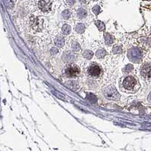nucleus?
Returning <instances> with one entry per match:
<instances>
[{
  "mask_svg": "<svg viewBox=\"0 0 151 151\" xmlns=\"http://www.w3.org/2000/svg\"><path fill=\"white\" fill-rule=\"evenodd\" d=\"M62 73L65 76L68 77V78H75L78 76L80 74V68L77 65L70 63L64 68Z\"/></svg>",
  "mask_w": 151,
  "mask_h": 151,
  "instance_id": "nucleus-1",
  "label": "nucleus"
},
{
  "mask_svg": "<svg viewBox=\"0 0 151 151\" xmlns=\"http://www.w3.org/2000/svg\"><path fill=\"white\" fill-rule=\"evenodd\" d=\"M103 95L106 99L112 100H118L120 97V94L114 86H109L103 91Z\"/></svg>",
  "mask_w": 151,
  "mask_h": 151,
  "instance_id": "nucleus-2",
  "label": "nucleus"
},
{
  "mask_svg": "<svg viewBox=\"0 0 151 151\" xmlns=\"http://www.w3.org/2000/svg\"><path fill=\"white\" fill-rule=\"evenodd\" d=\"M137 84V80L133 76H127L122 82V86L127 91H132Z\"/></svg>",
  "mask_w": 151,
  "mask_h": 151,
  "instance_id": "nucleus-3",
  "label": "nucleus"
},
{
  "mask_svg": "<svg viewBox=\"0 0 151 151\" xmlns=\"http://www.w3.org/2000/svg\"><path fill=\"white\" fill-rule=\"evenodd\" d=\"M87 74L92 78H98L102 74V68L99 65L93 64L91 65L87 68Z\"/></svg>",
  "mask_w": 151,
  "mask_h": 151,
  "instance_id": "nucleus-4",
  "label": "nucleus"
},
{
  "mask_svg": "<svg viewBox=\"0 0 151 151\" xmlns=\"http://www.w3.org/2000/svg\"><path fill=\"white\" fill-rule=\"evenodd\" d=\"M140 73L145 80L151 81V62L144 64L141 68Z\"/></svg>",
  "mask_w": 151,
  "mask_h": 151,
  "instance_id": "nucleus-5",
  "label": "nucleus"
},
{
  "mask_svg": "<svg viewBox=\"0 0 151 151\" xmlns=\"http://www.w3.org/2000/svg\"><path fill=\"white\" fill-rule=\"evenodd\" d=\"M62 59H63L64 61H65V62L71 63V62H74V61L75 60L76 58H75V53H73L71 51H68L65 52L63 54V55H62Z\"/></svg>",
  "mask_w": 151,
  "mask_h": 151,
  "instance_id": "nucleus-6",
  "label": "nucleus"
},
{
  "mask_svg": "<svg viewBox=\"0 0 151 151\" xmlns=\"http://www.w3.org/2000/svg\"><path fill=\"white\" fill-rule=\"evenodd\" d=\"M38 6H39L40 9L42 10L44 12H49L51 9V4L46 2L44 0H40L38 3Z\"/></svg>",
  "mask_w": 151,
  "mask_h": 151,
  "instance_id": "nucleus-7",
  "label": "nucleus"
},
{
  "mask_svg": "<svg viewBox=\"0 0 151 151\" xmlns=\"http://www.w3.org/2000/svg\"><path fill=\"white\" fill-rule=\"evenodd\" d=\"M42 24H43V20L40 19V18H37L34 19V23L32 24L33 28L37 31H40L42 28Z\"/></svg>",
  "mask_w": 151,
  "mask_h": 151,
  "instance_id": "nucleus-8",
  "label": "nucleus"
},
{
  "mask_svg": "<svg viewBox=\"0 0 151 151\" xmlns=\"http://www.w3.org/2000/svg\"><path fill=\"white\" fill-rule=\"evenodd\" d=\"M55 43L57 46L62 47L65 45V40L62 37H57L55 40Z\"/></svg>",
  "mask_w": 151,
  "mask_h": 151,
  "instance_id": "nucleus-9",
  "label": "nucleus"
},
{
  "mask_svg": "<svg viewBox=\"0 0 151 151\" xmlns=\"http://www.w3.org/2000/svg\"><path fill=\"white\" fill-rule=\"evenodd\" d=\"M106 55V51L104 49L98 50L96 52V56L97 57L98 59H103V58L105 57Z\"/></svg>",
  "mask_w": 151,
  "mask_h": 151,
  "instance_id": "nucleus-10",
  "label": "nucleus"
},
{
  "mask_svg": "<svg viewBox=\"0 0 151 151\" xmlns=\"http://www.w3.org/2000/svg\"><path fill=\"white\" fill-rule=\"evenodd\" d=\"M113 37L110 34H106L105 35V43L106 45H112L113 43Z\"/></svg>",
  "mask_w": 151,
  "mask_h": 151,
  "instance_id": "nucleus-11",
  "label": "nucleus"
},
{
  "mask_svg": "<svg viewBox=\"0 0 151 151\" xmlns=\"http://www.w3.org/2000/svg\"><path fill=\"white\" fill-rule=\"evenodd\" d=\"M62 31L63 34L68 35V34H69L70 32H71V27L68 24H64L62 28Z\"/></svg>",
  "mask_w": 151,
  "mask_h": 151,
  "instance_id": "nucleus-12",
  "label": "nucleus"
},
{
  "mask_svg": "<svg viewBox=\"0 0 151 151\" xmlns=\"http://www.w3.org/2000/svg\"><path fill=\"white\" fill-rule=\"evenodd\" d=\"M77 13H78V17L80 18H85L86 15H87V12H86L85 9H83V8L79 9L78 10V12H77Z\"/></svg>",
  "mask_w": 151,
  "mask_h": 151,
  "instance_id": "nucleus-13",
  "label": "nucleus"
},
{
  "mask_svg": "<svg viewBox=\"0 0 151 151\" xmlns=\"http://www.w3.org/2000/svg\"><path fill=\"white\" fill-rule=\"evenodd\" d=\"M75 30L79 34H82V33L84 32V30H85V26L83 24H77L76 27H75Z\"/></svg>",
  "mask_w": 151,
  "mask_h": 151,
  "instance_id": "nucleus-14",
  "label": "nucleus"
},
{
  "mask_svg": "<svg viewBox=\"0 0 151 151\" xmlns=\"http://www.w3.org/2000/svg\"><path fill=\"white\" fill-rule=\"evenodd\" d=\"M95 24H96V26L97 27V28L99 29L100 31H104L105 30V24H104V23L100 22V21H96L95 22Z\"/></svg>",
  "mask_w": 151,
  "mask_h": 151,
  "instance_id": "nucleus-15",
  "label": "nucleus"
},
{
  "mask_svg": "<svg viewBox=\"0 0 151 151\" xmlns=\"http://www.w3.org/2000/svg\"><path fill=\"white\" fill-rule=\"evenodd\" d=\"M93 55V52L91 51V50H85L83 52V56L87 59H92Z\"/></svg>",
  "mask_w": 151,
  "mask_h": 151,
  "instance_id": "nucleus-16",
  "label": "nucleus"
},
{
  "mask_svg": "<svg viewBox=\"0 0 151 151\" xmlns=\"http://www.w3.org/2000/svg\"><path fill=\"white\" fill-rule=\"evenodd\" d=\"M122 49L121 46H114L113 49H112V52L114 54H120L122 53Z\"/></svg>",
  "mask_w": 151,
  "mask_h": 151,
  "instance_id": "nucleus-17",
  "label": "nucleus"
},
{
  "mask_svg": "<svg viewBox=\"0 0 151 151\" xmlns=\"http://www.w3.org/2000/svg\"><path fill=\"white\" fill-rule=\"evenodd\" d=\"M70 16H71V12H70L69 10H65V11L62 13V17L64 18V19H68Z\"/></svg>",
  "mask_w": 151,
  "mask_h": 151,
  "instance_id": "nucleus-18",
  "label": "nucleus"
},
{
  "mask_svg": "<svg viewBox=\"0 0 151 151\" xmlns=\"http://www.w3.org/2000/svg\"><path fill=\"white\" fill-rule=\"evenodd\" d=\"M71 48H72V50H75V51H78V50H81V46L78 43H74L71 45Z\"/></svg>",
  "mask_w": 151,
  "mask_h": 151,
  "instance_id": "nucleus-19",
  "label": "nucleus"
},
{
  "mask_svg": "<svg viewBox=\"0 0 151 151\" xmlns=\"http://www.w3.org/2000/svg\"><path fill=\"white\" fill-rule=\"evenodd\" d=\"M93 12L95 13L96 14H98L100 12V6H96L93 7Z\"/></svg>",
  "mask_w": 151,
  "mask_h": 151,
  "instance_id": "nucleus-20",
  "label": "nucleus"
},
{
  "mask_svg": "<svg viewBox=\"0 0 151 151\" xmlns=\"http://www.w3.org/2000/svg\"><path fill=\"white\" fill-rule=\"evenodd\" d=\"M50 52H51L52 55H55L59 52V50H57L56 48H55V47H52V48L51 49V50H50Z\"/></svg>",
  "mask_w": 151,
  "mask_h": 151,
  "instance_id": "nucleus-21",
  "label": "nucleus"
},
{
  "mask_svg": "<svg viewBox=\"0 0 151 151\" xmlns=\"http://www.w3.org/2000/svg\"><path fill=\"white\" fill-rule=\"evenodd\" d=\"M5 2H6V6L9 8H12L13 6V2H12V0H5Z\"/></svg>",
  "mask_w": 151,
  "mask_h": 151,
  "instance_id": "nucleus-22",
  "label": "nucleus"
},
{
  "mask_svg": "<svg viewBox=\"0 0 151 151\" xmlns=\"http://www.w3.org/2000/svg\"><path fill=\"white\" fill-rule=\"evenodd\" d=\"M132 69H133V66H132V65H128L126 66V68H125V71H126L127 72H129V71H132Z\"/></svg>",
  "mask_w": 151,
  "mask_h": 151,
  "instance_id": "nucleus-23",
  "label": "nucleus"
},
{
  "mask_svg": "<svg viewBox=\"0 0 151 151\" xmlns=\"http://www.w3.org/2000/svg\"><path fill=\"white\" fill-rule=\"evenodd\" d=\"M66 2H67L69 6H73L75 2V0H66Z\"/></svg>",
  "mask_w": 151,
  "mask_h": 151,
  "instance_id": "nucleus-24",
  "label": "nucleus"
},
{
  "mask_svg": "<svg viewBox=\"0 0 151 151\" xmlns=\"http://www.w3.org/2000/svg\"><path fill=\"white\" fill-rule=\"evenodd\" d=\"M148 101L151 104V93L149 94V96H148Z\"/></svg>",
  "mask_w": 151,
  "mask_h": 151,
  "instance_id": "nucleus-25",
  "label": "nucleus"
},
{
  "mask_svg": "<svg viewBox=\"0 0 151 151\" xmlns=\"http://www.w3.org/2000/svg\"><path fill=\"white\" fill-rule=\"evenodd\" d=\"M148 43L151 46V37H149V39H148Z\"/></svg>",
  "mask_w": 151,
  "mask_h": 151,
  "instance_id": "nucleus-26",
  "label": "nucleus"
}]
</instances>
